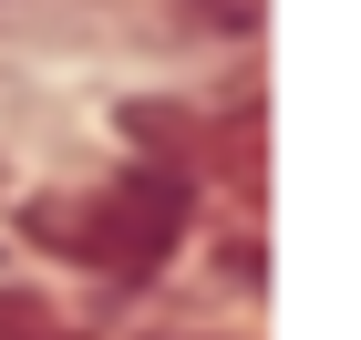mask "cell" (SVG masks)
Here are the masks:
<instances>
[{"label": "cell", "instance_id": "6da1fadb", "mask_svg": "<svg viewBox=\"0 0 361 340\" xmlns=\"http://www.w3.org/2000/svg\"><path fill=\"white\" fill-rule=\"evenodd\" d=\"M176 217H186V186H176V175H135V186H114V196L83 217V248L104 258L114 279H145V268L166 258Z\"/></svg>", "mask_w": 361, "mask_h": 340}, {"label": "cell", "instance_id": "7a4b0ae2", "mask_svg": "<svg viewBox=\"0 0 361 340\" xmlns=\"http://www.w3.org/2000/svg\"><path fill=\"white\" fill-rule=\"evenodd\" d=\"M0 340H73V330H62L42 299H0Z\"/></svg>", "mask_w": 361, "mask_h": 340}, {"label": "cell", "instance_id": "3957f363", "mask_svg": "<svg viewBox=\"0 0 361 340\" xmlns=\"http://www.w3.org/2000/svg\"><path fill=\"white\" fill-rule=\"evenodd\" d=\"M155 340H227V330H155Z\"/></svg>", "mask_w": 361, "mask_h": 340}]
</instances>
